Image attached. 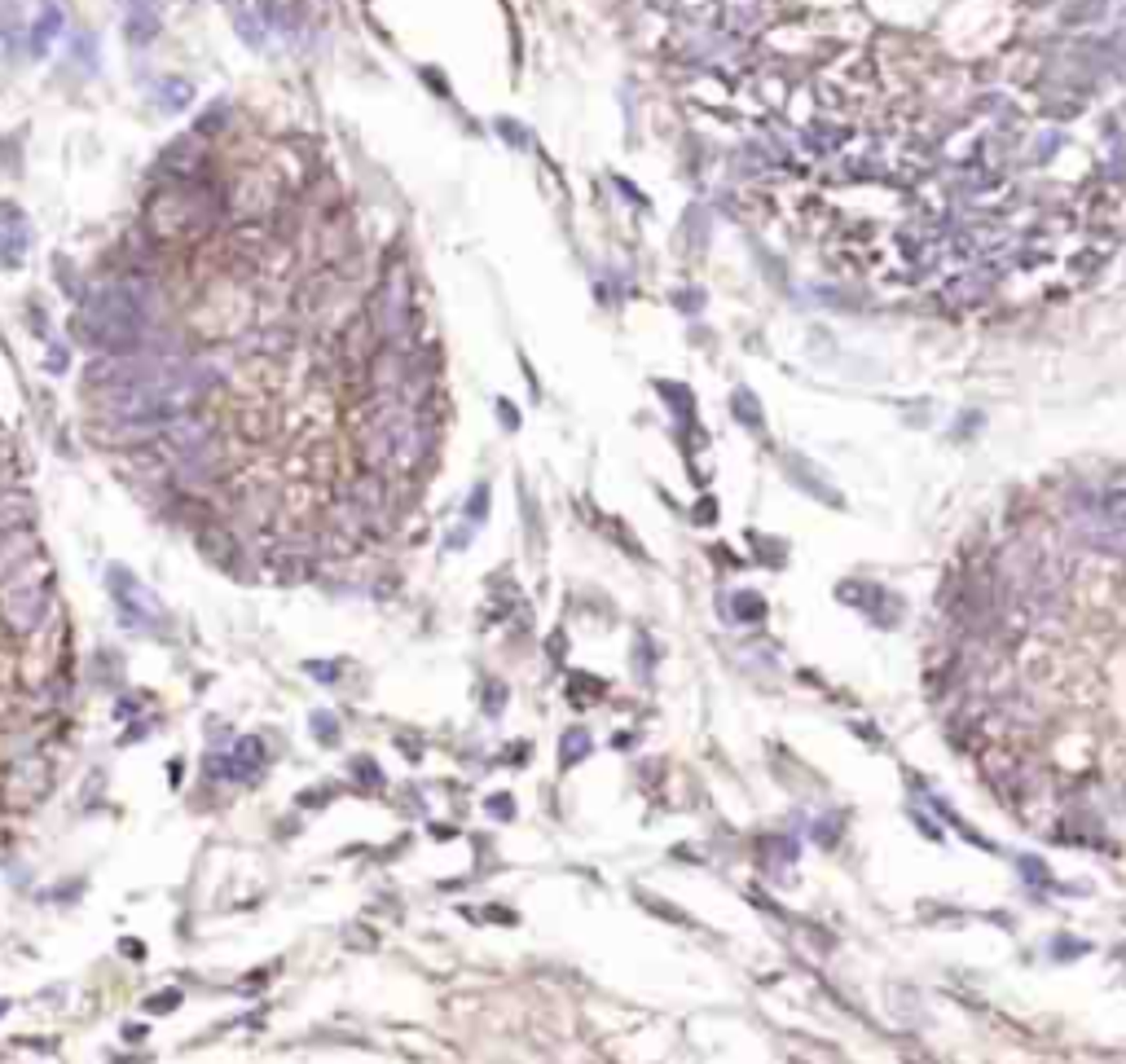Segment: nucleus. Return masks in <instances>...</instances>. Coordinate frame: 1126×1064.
I'll return each mask as SVG.
<instances>
[{
  "mask_svg": "<svg viewBox=\"0 0 1126 1064\" xmlns=\"http://www.w3.org/2000/svg\"><path fill=\"white\" fill-rule=\"evenodd\" d=\"M154 106H163V110H185L190 101H194V88L185 84V79H176V75H168V79H159L150 88Z\"/></svg>",
  "mask_w": 1126,
  "mask_h": 1064,
  "instance_id": "1a4fd4ad",
  "label": "nucleus"
},
{
  "mask_svg": "<svg viewBox=\"0 0 1126 1064\" xmlns=\"http://www.w3.org/2000/svg\"><path fill=\"white\" fill-rule=\"evenodd\" d=\"M40 559V542L31 528H14V532H0V585L9 576H18L23 568H31Z\"/></svg>",
  "mask_w": 1126,
  "mask_h": 1064,
  "instance_id": "0eeeda50",
  "label": "nucleus"
},
{
  "mask_svg": "<svg viewBox=\"0 0 1126 1064\" xmlns=\"http://www.w3.org/2000/svg\"><path fill=\"white\" fill-rule=\"evenodd\" d=\"M431 449H436V422L423 418L418 409H409L401 418V427H397V436H392V453H387V467L392 475H409V470H418L431 458Z\"/></svg>",
  "mask_w": 1126,
  "mask_h": 1064,
  "instance_id": "39448f33",
  "label": "nucleus"
},
{
  "mask_svg": "<svg viewBox=\"0 0 1126 1064\" xmlns=\"http://www.w3.org/2000/svg\"><path fill=\"white\" fill-rule=\"evenodd\" d=\"M405 325H409V273L392 264L375 291V330L383 344L397 347L405 339Z\"/></svg>",
  "mask_w": 1126,
  "mask_h": 1064,
  "instance_id": "20e7f679",
  "label": "nucleus"
},
{
  "mask_svg": "<svg viewBox=\"0 0 1126 1064\" xmlns=\"http://www.w3.org/2000/svg\"><path fill=\"white\" fill-rule=\"evenodd\" d=\"M255 761H260V739H243L238 743V752H233V770H238V774H251Z\"/></svg>",
  "mask_w": 1126,
  "mask_h": 1064,
  "instance_id": "9b49d317",
  "label": "nucleus"
},
{
  "mask_svg": "<svg viewBox=\"0 0 1126 1064\" xmlns=\"http://www.w3.org/2000/svg\"><path fill=\"white\" fill-rule=\"evenodd\" d=\"M216 221H221V194L202 176L199 181H168L146 207V224L159 243L202 238Z\"/></svg>",
  "mask_w": 1126,
  "mask_h": 1064,
  "instance_id": "f03ea898",
  "label": "nucleus"
},
{
  "mask_svg": "<svg viewBox=\"0 0 1126 1064\" xmlns=\"http://www.w3.org/2000/svg\"><path fill=\"white\" fill-rule=\"evenodd\" d=\"M0 1012H5V1003H0Z\"/></svg>",
  "mask_w": 1126,
  "mask_h": 1064,
  "instance_id": "ddd939ff",
  "label": "nucleus"
},
{
  "mask_svg": "<svg viewBox=\"0 0 1126 1064\" xmlns=\"http://www.w3.org/2000/svg\"><path fill=\"white\" fill-rule=\"evenodd\" d=\"M45 612H49V572L36 559L31 568H23L18 576L5 581V590H0V620L14 634H31V629H40Z\"/></svg>",
  "mask_w": 1126,
  "mask_h": 1064,
  "instance_id": "7ed1b4c3",
  "label": "nucleus"
},
{
  "mask_svg": "<svg viewBox=\"0 0 1126 1064\" xmlns=\"http://www.w3.org/2000/svg\"><path fill=\"white\" fill-rule=\"evenodd\" d=\"M576 752H585V735L576 739V730H573V739H568V752H563V761H573Z\"/></svg>",
  "mask_w": 1126,
  "mask_h": 1064,
  "instance_id": "f8f14e48",
  "label": "nucleus"
},
{
  "mask_svg": "<svg viewBox=\"0 0 1126 1064\" xmlns=\"http://www.w3.org/2000/svg\"><path fill=\"white\" fill-rule=\"evenodd\" d=\"M202 163H207V146H202V132H190L159 154V172L168 181H199Z\"/></svg>",
  "mask_w": 1126,
  "mask_h": 1064,
  "instance_id": "423d86ee",
  "label": "nucleus"
},
{
  "mask_svg": "<svg viewBox=\"0 0 1126 1064\" xmlns=\"http://www.w3.org/2000/svg\"><path fill=\"white\" fill-rule=\"evenodd\" d=\"M57 31H62V9H53V5H49V9L40 14V23L31 26V53L49 49V40L57 36Z\"/></svg>",
  "mask_w": 1126,
  "mask_h": 1064,
  "instance_id": "9d476101",
  "label": "nucleus"
},
{
  "mask_svg": "<svg viewBox=\"0 0 1126 1064\" xmlns=\"http://www.w3.org/2000/svg\"><path fill=\"white\" fill-rule=\"evenodd\" d=\"M31 497L23 489H0V532H14V528H31Z\"/></svg>",
  "mask_w": 1126,
  "mask_h": 1064,
  "instance_id": "6e6552de",
  "label": "nucleus"
},
{
  "mask_svg": "<svg viewBox=\"0 0 1126 1064\" xmlns=\"http://www.w3.org/2000/svg\"><path fill=\"white\" fill-rule=\"evenodd\" d=\"M150 325V282L141 277H110L98 282L79 304V339L101 352H132Z\"/></svg>",
  "mask_w": 1126,
  "mask_h": 1064,
  "instance_id": "f257e3e1",
  "label": "nucleus"
}]
</instances>
